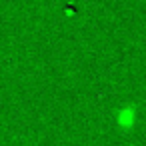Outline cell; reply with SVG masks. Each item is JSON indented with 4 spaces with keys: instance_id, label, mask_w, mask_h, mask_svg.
<instances>
[{
    "instance_id": "6da1fadb",
    "label": "cell",
    "mask_w": 146,
    "mask_h": 146,
    "mask_svg": "<svg viewBox=\"0 0 146 146\" xmlns=\"http://www.w3.org/2000/svg\"><path fill=\"white\" fill-rule=\"evenodd\" d=\"M136 120H138V104L136 102H126L114 116V124L122 130V132H128L136 126Z\"/></svg>"
}]
</instances>
